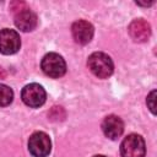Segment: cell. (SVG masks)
<instances>
[{
    "label": "cell",
    "mask_w": 157,
    "mask_h": 157,
    "mask_svg": "<svg viewBox=\"0 0 157 157\" xmlns=\"http://www.w3.org/2000/svg\"><path fill=\"white\" fill-rule=\"evenodd\" d=\"M87 65H88V69L92 71V74L99 78L109 77L114 70V65L110 56L102 52H96L91 54L88 56Z\"/></svg>",
    "instance_id": "obj_1"
},
{
    "label": "cell",
    "mask_w": 157,
    "mask_h": 157,
    "mask_svg": "<svg viewBox=\"0 0 157 157\" xmlns=\"http://www.w3.org/2000/svg\"><path fill=\"white\" fill-rule=\"evenodd\" d=\"M42 70L43 72L49 77H61L66 72V64L63 56H60L56 53H49L45 54L42 59Z\"/></svg>",
    "instance_id": "obj_2"
},
{
    "label": "cell",
    "mask_w": 157,
    "mask_h": 157,
    "mask_svg": "<svg viewBox=\"0 0 157 157\" xmlns=\"http://www.w3.org/2000/svg\"><path fill=\"white\" fill-rule=\"evenodd\" d=\"M121 157H145L146 147L144 139L137 134L128 135L120 145Z\"/></svg>",
    "instance_id": "obj_3"
},
{
    "label": "cell",
    "mask_w": 157,
    "mask_h": 157,
    "mask_svg": "<svg viewBox=\"0 0 157 157\" xmlns=\"http://www.w3.org/2000/svg\"><path fill=\"white\" fill-rule=\"evenodd\" d=\"M52 142L49 136L43 131H37L28 140V150L33 157H47L50 152Z\"/></svg>",
    "instance_id": "obj_4"
},
{
    "label": "cell",
    "mask_w": 157,
    "mask_h": 157,
    "mask_svg": "<svg viewBox=\"0 0 157 157\" xmlns=\"http://www.w3.org/2000/svg\"><path fill=\"white\" fill-rule=\"evenodd\" d=\"M21 98L25 102V104H27L28 107L38 108V107L44 104L45 98H47V93L40 85L29 83V85L23 87V90L21 92Z\"/></svg>",
    "instance_id": "obj_5"
},
{
    "label": "cell",
    "mask_w": 157,
    "mask_h": 157,
    "mask_svg": "<svg viewBox=\"0 0 157 157\" xmlns=\"http://www.w3.org/2000/svg\"><path fill=\"white\" fill-rule=\"evenodd\" d=\"M21 47V39L16 31L4 28L0 31V53L5 55L15 54Z\"/></svg>",
    "instance_id": "obj_6"
},
{
    "label": "cell",
    "mask_w": 157,
    "mask_h": 157,
    "mask_svg": "<svg viewBox=\"0 0 157 157\" xmlns=\"http://www.w3.org/2000/svg\"><path fill=\"white\" fill-rule=\"evenodd\" d=\"M71 32H72V37H74L76 43L87 44L92 39L94 29H93V26L90 22H87L85 20H78L72 25Z\"/></svg>",
    "instance_id": "obj_7"
},
{
    "label": "cell",
    "mask_w": 157,
    "mask_h": 157,
    "mask_svg": "<svg viewBox=\"0 0 157 157\" xmlns=\"http://www.w3.org/2000/svg\"><path fill=\"white\" fill-rule=\"evenodd\" d=\"M103 132L110 140H117L124 131V123L117 115H108L102 123Z\"/></svg>",
    "instance_id": "obj_8"
},
{
    "label": "cell",
    "mask_w": 157,
    "mask_h": 157,
    "mask_svg": "<svg viewBox=\"0 0 157 157\" xmlns=\"http://www.w3.org/2000/svg\"><path fill=\"white\" fill-rule=\"evenodd\" d=\"M129 34L135 42H146L151 34V27L147 21L139 18L134 20L129 26Z\"/></svg>",
    "instance_id": "obj_9"
},
{
    "label": "cell",
    "mask_w": 157,
    "mask_h": 157,
    "mask_svg": "<svg viewBox=\"0 0 157 157\" xmlns=\"http://www.w3.org/2000/svg\"><path fill=\"white\" fill-rule=\"evenodd\" d=\"M38 20H37V15L32 11H29V9L23 10L18 13H16L15 16V25L17 28H20L23 32H31L37 27Z\"/></svg>",
    "instance_id": "obj_10"
},
{
    "label": "cell",
    "mask_w": 157,
    "mask_h": 157,
    "mask_svg": "<svg viewBox=\"0 0 157 157\" xmlns=\"http://www.w3.org/2000/svg\"><path fill=\"white\" fill-rule=\"evenodd\" d=\"M13 92L6 85H0V107L9 105L12 102Z\"/></svg>",
    "instance_id": "obj_11"
},
{
    "label": "cell",
    "mask_w": 157,
    "mask_h": 157,
    "mask_svg": "<svg viewBox=\"0 0 157 157\" xmlns=\"http://www.w3.org/2000/svg\"><path fill=\"white\" fill-rule=\"evenodd\" d=\"M65 115H66V114H65L64 108H63V107H58V105L53 107V108L50 109L49 114H48L49 119L53 120V121H61V120L65 119Z\"/></svg>",
    "instance_id": "obj_12"
},
{
    "label": "cell",
    "mask_w": 157,
    "mask_h": 157,
    "mask_svg": "<svg viewBox=\"0 0 157 157\" xmlns=\"http://www.w3.org/2000/svg\"><path fill=\"white\" fill-rule=\"evenodd\" d=\"M147 107L150 108V110L156 114V91H152L148 96H147Z\"/></svg>",
    "instance_id": "obj_13"
},
{
    "label": "cell",
    "mask_w": 157,
    "mask_h": 157,
    "mask_svg": "<svg viewBox=\"0 0 157 157\" xmlns=\"http://www.w3.org/2000/svg\"><path fill=\"white\" fill-rule=\"evenodd\" d=\"M10 10L18 13V12H21L23 10H27V5L25 2H22V1H13V2L10 4Z\"/></svg>",
    "instance_id": "obj_14"
},
{
    "label": "cell",
    "mask_w": 157,
    "mask_h": 157,
    "mask_svg": "<svg viewBox=\"0 0 157 157\" xmlns=\"http://www.w3.org/2000/svg\"><path fill=\"white\" fill-rule=\"evenodd\" d=\"M5 77H6V72H5V70L2 67H0V80L1 78H5Z\"/></svg>",
    "instance_id": "obj_15"
},
{
    "label": "cell",
    "mask_w": 157,
    "mask_h": 157,
    "mask_svg": "<svg viewBox=\"0 0 157 157\" xmlns=\"http://www.w3.org/2000/svg\"><path fill=\"white\" fill-rule=\"evenodd\" d=\"M93 157H105V156H103V155H97V156H93Z\"/></svg>",
    "instance_id": "obj_16"
}]
</instances>
